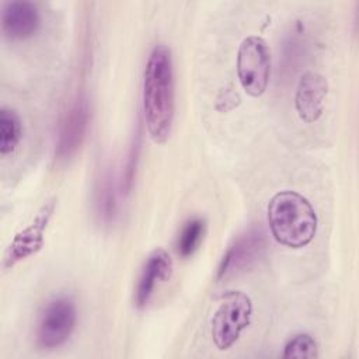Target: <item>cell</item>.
<instances>
[{
	"label": "cell",
	"instance_id": "1",
	"mask_svg": "<svg viewBox=\"0 0 359 359\" xmlns=\"http://www.w3.org/2000/svg\"><path fill=\"white\" fill-rule=\"evenodd\" d=\"M174 88L171 50L158 43L151 49L143 74L144 121L156 143H165L170 137L175 114Z\"/></svg>",
	"mask_w": 359,
	"mask_h": 359
},
{
	"label": "cell",
	"instance_id": "2",
	"mask_svg": "<svg viewBox=\"0 0 359 359\" xmlns=\"http://www.w3.org/2000/svg\"><path fill=\"white\" fill-rule=\"evenodd\" d=\"M268 223L273 238L289 248L311 243L317 231V215L299 192L280 191L268 203Z\"/></svg>",
	"mask_w": 359,
	"mask_h": 359
},
{
	"label": "cell",
	"instance_id": "3",
	"mask_svg": "<svg viewBox=\"0 0 359 359\" xmlns=\"http://www.w3.org/2000/svg\"><path fill=\"white\" fill-rule=\"evenodd\" d=\"M252 302L241 290L227 292L210 321V334L217 349L226 351L233 346L241 332L250 325Z\"/></svg>",
	"mask_w": 359,
	"mask_h": 359
},
{
	"label": "cell",
	"instance_id": "4",
	"mask_svg": "<svg viewBox=\"0 0 359 359\" xmlns=\"http://www.w3.org/2000/svg\"><path fill=\"white\" fill-rule=\"evenodd\" d=\"M271 74V50L258 35L243 39L237 52V77L243 90L251 97L265 93Z\"/></svg>",
	"mask_w": 359,
	"mask_h": 359
},
{
	"label": "cell",
	"instance_id": "5",
	"mask_svg": "<svg viewBox=\"0 0 359 359\" xmlns=\"http://www.w3.org/2000/svg\"><path fill=\"white\" fill-rule=\"evenodd\" d=\"M77 310L73 299L57 296L43 309L38 327L36 342L43 349H55L63 345L74 330Z\"/></svg>",
	"mask_w": 359,
	"mask_h": 359
},
{
	"label": "cell",
	"instance_id": "6",
	"mask_svg": "<svg viewBox=\"0 0 359 359\" xmlns=\"http://www.w3.org/2000/svg\"><path fill=\"white\" fill-rule=\"evenodd\" d=\"M55 199L45 202L35 219L18 231L10 245L7 247L3 258V268L10 269L20 261L36 254L43 245V233L55 210Z\"/></svg>",
	"mask_w": 359,
	"mask_h": 359
},
{
	"label": "cell",
	"instance_id": "7",
	"mask_svg": "<svg viewBox=\"0 0 359 359\" xmlns=\"http://www.w3.org/2000/svg\"><path fill=\"white\" fill-rule=\"evenodd\" d=\"M265 243V233L261 227L248 229L227 248L219 264L216 278L223 279L248 269L264 254Z\"/></svg>",
	"mask_w": 359,
	"mask_h": 359
},
{
	"label": "cell",
	"instance_id": "8",
	"mask_svg": "<svg viewBox=\"0 0 359 359\" xmlns=\"http://www.w3.org/2000/svg\"><path fill=\"white\" fill-rule=\"evenodd\" d=\"M88 102L80 95L73 101L62 119L55 146V157L57 160H69L77 153L84 142L88 129Z\"/></svg>",
	"mask_w": 359,
	"mask_h": 359
},
{
	"label": "cell",
	"instance_id": "9",
	"mask_svg": "<svg viewBox=\"0 0 359 359\" xmlns=\"http://www.w3.org/2000/svg\"><path fill=\"white\" fill-rule=\"evenodd\" d=\"M41 25L38 7L25 0L4 3L1 8V29L8 39H28L36 34Z\"/></svg>",
	"mask_w": 359,
	"mask_h": 359
},
{
	"label": "cell",
	"instance_id": "10",
	"mask_svg": "<svg viewBox=\"0 0 359 359\" xmlns=\"http://www.w3.org/2000/svg\"><path fill=\"white\" fill-rule=\"evenodd\" d=\"M328 93V83L324 76L316 72L304 73L297 84L294 95V107L307 123L318 121L324 111V100Z\"/></svg>",
	"mask_w": 359,
	"mask_h": 359
},
{
	"label": "cell",
	"instance_id": "11",
	"mask_svg": "<svg viewBox=\"0 0 359 359\" xmlns=\"http://www.w3.org/2000/svg\"><path fill=\"white\" fill-rule=\"evenodd\" d=\"M171 273H172V259L170 254L163 248H157L151 251L142 266L137 285L135 289L136 306L139 309L144 307L149 303L156 286L160 282L168 280Z\"/></svg>",
	"mask_w": 359,
	"mask_h": 359
},
{
	"label": "cell",
	"instance_id": "12",
	"mask_svg": "<svg viewBox=\"0 0 359 359\" xmlns=\"http://www.w3.org/2000/svg\"><path fill=\"white\" fill-rule=\"evenodd\" d=\"M22 137V126L18 114L8 108L0 109V153L7 156L15 150Z\"/></svg>",
	"mask_w": 359,
	"mask_h": 359
},
{
	"label": "cell",
	"instance_id": "13",
	"mask_svg": "<svg viewBox=\"0 0 359 359\" xmlns=\"http://www.w3.org/2000/svg\"><path fill=\"white\" fill-rule=\"evenodd\" d=\"M95 205L100 217L104 222H111L116 213V191L115 180L111 171H104L98 180L95 192Z\"/></svg>",
	"mask_w": 359,
	"mask_h": 359
},
{
	"label": "cell",
	"instance_id": "14",
	"mask_svg": "<svg viewBox=\"0 0 359 359\" xmlns=\"http://www.w3.org/2000/svg\"><path fill=\"white\" fill-rule=\"evenodd\" d=\"M205 220L199 217L189 219L184 223L178 238H177V252L182 258L191 257L201 245L205 234Z\"/></svg>",
	"mask_w": 359,
	"mask_h": 359
},
{
	"label": "cell",
	"instance_id": "15",
	"mask_svg": "<svg viewBox=\"0 0 359 359\" xmlns=\"http://www.w3.org/2000/svg\"><path fill=\"white\" fill-rule=\"evenodd\" d=\"M283 358H317L318 346L309 334H297L292 337L283 348Z\"/></svg>",
	"mask_w": 359,
	"mask_h": 359
},
{
	"label": "cell",
	"instance_id": "16",
	"mask_svg": "<svg viewBox=\"0 0 359 359\" xmlns=\"http://www.w3.org/2000/svg\"><path fill=\"white\" fill-rule=\"evenodd\" d=\"M139 153H140V135L137 133L133 139V143L130 146L129 150V157L126 161V170L123 172V188L125 192L130 191L132 182H133V177H135V171H136V165H137V160H139Z\"/></svg>",
	"mask_w": 359,
	"mask_h": 359
}]
</instances>
